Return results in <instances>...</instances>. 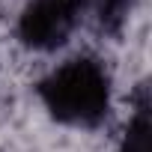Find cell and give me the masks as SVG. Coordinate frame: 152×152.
I'll use <instances>...</instances> for the list:
<instances>
[{"label":"cell","mask_w":152,"mask_h":152,"mask_svg":"<svg viewBox=\"0 0 152 152\" xmlns=\"http://www.w3.org/2000/svg\"><path fill=\"white\" fill-rule=\"evenodd\" d=\"M39 99L54 119L93 128L110 110V75L93 57H72L39 84Z\"/></svg>","instance_id":"6da1fadb"},{"label":"cell","mask_w":152,"mask_h":152,"mask_svg":"<svg viewBox=\"0 0 152 152\" xmlns=\"http://www.w3.org/2000/svg\"><path fill=\"white\" fill-rule=\"evenodd\" d=\"M84 0H30L18 18V36L33 51H54L66 45L78 27Z\"/></svg>","instance_id":"7a4b0ae2"},{"label":"cell","mask_w":152,"mask_h":152,"mask_svg":"<svg viewBox=\"0 0 152 152\" xmlns=\"http://www.w3.org/2000/svg\"><path fill=\"white\" fill-rule=\"evenodd\" d=\"M122 152H149V99L146 90L137 93V104L122 134Z\"/></svg>","instance_id":"3957f363"},{"label":"cell","mask_w":152,"mask_h":152,"mask_svg":"<svg viewBox=\"0 0 152 152\" xmlns=\"http://www.w3.org/2000/svg\"><path fill=\"white\" fill-rule=\"evenodd\" d=\"M84 3L93 6V12H96V18H99V24H102L104 30L116 33V30L125 24L134 0H84Z\"/></svg>","instance_id":"277c9868"}]
</instances>
